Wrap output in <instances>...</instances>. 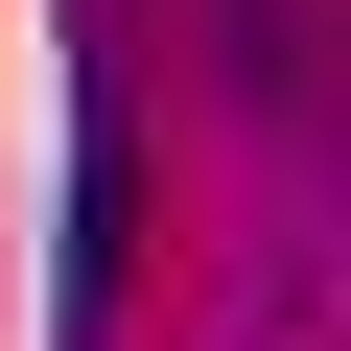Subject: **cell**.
Listing matches in <instances>:
<instances>
[{
  "label": "cell",
  "instance_id": "cell-1",
  "mask_svg": "<svg viewBox=\"0 0 351 351\" xmlns=\"http://www.w3.org/2000/svg\"><path fill=\"white\" fill-rule=\"evenodd\" d=\"M117 211H141V141H117V94H94V141H71V351L117 328Z\"/></svg>",
  "mask_w": 351,
  "mask_h": 351
}]
</instances>
